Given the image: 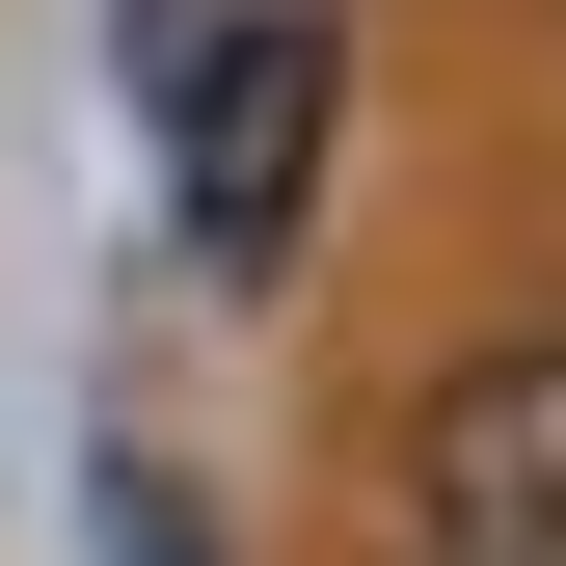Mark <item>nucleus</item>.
I'll return each instance as SVG.
<instances>
[{
	"label": "nucleus",
	"instance_id": "nucleus-3",
	"mask_svg": "<svg viewBox=\"0 0 566 566\" xmlns=\"http://www.w3.org/2000/svg\"><path fill=\"white\" fill-rule=\"evenodd\" d=\"M108 566H217V539H189V485H163V459H108Z\"/></svg>",
	"mask_w": 566,
	"mask_h": 566
},
{
	"label": "nucleus",
	"instance_id": "nucleus-1",
	"mask_svg": "<svg viewBox=\"0 0 566 566\" xmlns=\"http://www.w3.org/2000/svg\"><path fill=\"white\" fill-rule=\"evenodd\" d=\"M324 0H217L189 28V82H163V217H189V270H270L297 243V189H324Z\"/></svg>",
	"mask_w": 566,
	"mask_h": 566
},
{
	"label": "nucleus",
	"instance_id": "nucleus-2",
	"mask_svg": "<svg viewBox=\"0 0 566 566\" xmlns=\"http://www.w3.org/2000/svg\"><path fill=\"white\" fill-rule=\"evenodd\" d=\"M405 539H432V566H566V324L432 378V432H405Z\"/></svg>",
	"mask_w": 566,
	"mask_h": 566
}]
</instances>
